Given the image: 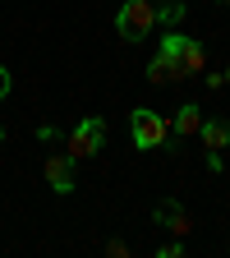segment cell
I'll return each mask as SVG.
<instances>
[{"label": "cell", "instance_id": "1", "mask_svg": "<svg viewBox=\"0 0 230 258\" xmlns=\"http://www.w3.org/2000/svg\"><path fill=\"white\" fill-rule=\"evenodd\" d=\"M129 134H134V148H138V152L166 148V143H171V120L161 115V111H147V106H138L134 115H129Z\"/></svg>", "mask_w": 230, "mask_h": 258}, {"label": "cell", "instance_id": "2", "mask_svg": "<svg viewBox=\"0 0 230 258\" xmlns=\"http://www.w3.org/2000/svg\"><path fill=\"white\" fill-rule=\"evenodd\" d=\"M152 28H157V5H152V0H120L115 32L124 42H143Z\"/></svg>", "mask_w": 230, "mask_h": 258}, {"label": "cell", "instance_id": "3", "mask_svg": "<svg viewBox=\"0 0 230 258\" xmlns=\"http://www.w3.org/2000/svg\"><path fill=\"white\" fill-rule=\"evenodd\" d=\"M102 143H106V120L88 115V120H79V124L69 129V139H64V157L88 161V157H97V152H102Z\"/></svg>", "mask_w": 230, "mask_h": 258}, {"label": "cell", "instance_id": "4", "mask_svg": "<svg viewBox=\"0 0 230 258\" xmlns=\"http://www.w3.org/2000/svg\"><path fill=\"white\" fill-rule=\"evenodd\" d=\"M42 175H46L51 194H74V189H79V184H74V157H46Z\"/></svg>", "mask_w": 230, "mask_h": 258}, {"label": "cell", "instance_id": "5", "mask_svg": "<svg viewBox=\"0 0 230 258\" xmlns=\"http://www.w3.org/2000/svg\"><path fill=\"white\" fill-rule=\"evenodd\" d=\"M152 217H157V226H166V231H175V240H184V235L193 231V221H189L184 203H175V199H161Z\"/></svg>", "mask_w": 230, "mask_h": 258}, {"label": "cell", "instance_id": "6", "mask_svg": "<svg viewBox=\"0 0 230 258\" xmlns=\"http://www.w3.org/2000/svg\"><path fill=\"white\" fill-rule=\"evenodd\" d=\"M147 79H152V83H180V79H184V70H180V60H175V55L157 51V55L147 60Z\"/></svg>", "mask_w": 230, "mask_h": 258}, {"label": "cell", "instance_id": "7", "mask_svg": "<svg viewBox=\"0 0 230 258\" xmlns=\"http://www.w3.org/2000/svg\"><path fill=\"white\" fill-rule=\"evenodd\" d=\"M198 124H203V111L193 106V102H184V106L175 111V120H171V139H189V134H198Z\"/></svg>", "mask_w": 230, "mask_h": 258}, {"label": "cell", "instance_id": "8", "mask_svg": "<svg viewBox=\"0 0 230 258\" xmlns=\"http://www.w3.org/2000/svg\"><path fill=\"white\" fill-rule=\"evenodd\" d=\"M198 134H203L207 152H221V148H230V120H203Z\"/></svg>", "mask_w": 230, "mask_h": 258}, {"label": "cell", "instance_id": "9", "mask_svg": "<svg viewBox=\"0 0 230 258\" xmlns=\"http://www.w3.org/2000/svg\"><path fill=\"white\" fill-rule=\"evenodd\" d=\"M180 70H184V79L207 70V51H203V42H198V37H189V42H184V51H180Z\"/></svg>", "mask_w": 230, "mask_h": 258}, {"label": "cell", "instance_id": "10", "mask_svg": "<svg viewBox=\"0 0 230 258\" xmlns=\"http://www.w3.org/2000/svg\"><path fill=\"white\" fill-rule=\"evenodd\" d=\"M152 5H157V23L180 28V19H184V0H152Z\"/></svg>", "mask_w": 230, "mask_h": 258}, {"label": "cell", "instance_id": "11", "mask_svg": "<svg viewBox=\"0 0 230 258\" xmlns=\"http://www.w3.org/2000/svg\"><path fill=\"white\" fill-rule=\"evenodd\" d=\"M184 42H189V37H184V32H180V28H166V37H161V51H166V55H175V60H180V51H184Z\"/></svg>", "mask_w": 230, "mask_h": 258}, {"label": "cell", "instance_id": "12", "mask_svg": "<svg viewBox=\"0 0 230 258\" xmlns=\"http://www.w3.org/2000/svg\"><path fill=\"white\" fill-rule=\"evenodd\" d=\"M157 258H184V249H180V240H175V244H161V249H157Z\"/></svg>", "mask_w": 230, "mask_h": 258}, {"label": "cell", "instance_id": "13", "mask_svg": "<svg viewBox=\"0 0 230 258\" xmlns=\"http://www.w3.org/2000/svg\"><path fill=\"white\" fill-rule=\"evenodd\" d=\"M203 83H207V92H216V88H225V74H207L203 70Z\"/></svg>", "mask_w": 230, "mask_h": 258}, {"label": "cell", "instance_id": "14", "mask_svg": "<svg viewBox=\"0 0 230 258\" xmlns=\"http://www.w3.org/2000/svg\"><path fill=\"white\" fill-rule=\"evenodd\" d=\"M106 253H111V258H129V244H124V240H111Z\"/></svg>", "mask_w": 230, "mask_h": 258}, {"label": "cell", "instance_id": "15", "mask_svg": "<svg viewBox=\"0 0 230 258\" xmlns=\"http://www.w3.org/2000/svg\"><path fill=\"white\" fill-rule=\"evenodd\" d=\"M207 171H212V175H221V171H225V161H221V152H207Z\"/></svg>", "mask_w": 230, "mask_h": 258}, {"label": "cell", "instance_id": "16", "mask_svg": "<svg viewBox=\"0 0 230 258\" xmlns=\"http://www.w3.org/2000/svg\"><path fill=\"white\" fill-rule=\"evenodd\" d=\"M37 139H42V143H51V139H60V129H55V124H42V129H37Z\"/></svg>", "mask_w": 230, "mask_h": 258}, {"label": "cell", "instance_id": "17", "mask_svg": "<svg viewBox=\"0 0 230 258\" xmlns=\"http://www.w3.org/2000/svg\"><path fill=\"white\" fill-rule=\"evenodd\" d=\"M5 97H10V70L0 64V102H5Z\"/></svg>", "mask_w": 230, "mask_h": 258}, {"label": "cell", "instance_id": "18", "mask_svg": "<svg viewBox=\"0 0 230 258\" xmlns=\"http://www.w3.org/2000/svg\"><path fill=\"white\" fill-rule=\"evenodd\" d=\"M225 83H230V64H225Z\"/></svg>", "mask_w": 230, "mask_h": 258}, {"label": "cell", "instance_id": "19", "mask_svg": "<svg viewBox=\"0 0 230 258\" xmlns=\"http://www.w3.org/2000/svg\"><path fill=\"white\" fill-rule=\"evenodd\" d=\"M0 143H5V129H0Z\"/></svg>", "mask_w": 230, "mask_h": 258}, {"label": "cell", "instance_id": "20", "mask_svg": "<svg viewBox=\"0 0 230 258\" xmlns=\"http://www.w3.org/2000/svg\"><path fill=\"white\" fill-rule=\"evenodd\" d=\"M221 5H230V0H221Z\"/></svg>", "mask_w": 230, "mask_h": 258}]
</instances>
